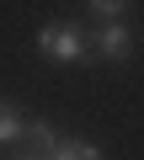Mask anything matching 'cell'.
I'll return each mask as SVG.
<instances>
[{
    "label": "cell",
    "mask_w": 144,
    "mask_h": 160,
    "mask_svg": "<svg viewBox=\"0 0 144 160\" xmlns=\"http://www.w3.org/2000/svg\"><path fill=\"white\" fill-rule=\"evenodd\" d=\"M37 53L43 59H59V64H75V59H86V38L69 27V22H48L37 32Z\"/></svg>",
    "instance_id": "6da1fadb"
},
{
    "label": "cell",
    "mask_w": 144,
    "mask_h": 160,
    "mask_svg": "<svg viewBox=\"0 0 144 160\" xmlns=\"http://www.w3.org/2000/svg\"><path fill=\"white\" fill-rule=\"evenodd\" d=\"M91 48H96L102 59H128V53H133V32H128L123 22H107V27L96 32V43H91Z\"/></svg>",
    "instance_id": "7a4b0ae2"
},
{
    "label": "cell",
    "mask_w": 144,
    "mask_h": 160,
    "mask_svg": "<svg viewBox=\"0 0 144 160\" xmlns=\"http://www.w3.org/2000/svg\"><path fill=\"white\" fill-rule=\"evenodd\" d=\"M16 139H27V123H22V112L0 96V149H11Z\"/></svg>",
    "instance_id": "3957f363"
},
{
    "label": "cell",
    "mask_w": 144,
    "mask_h": 160,
    "mask_svg": "<svg viewBox=\"0 0 144 160\" xmlns=\"http://www.w3.org/2000/svg\"><path fill=\"white\" fill-rule=\"evenodd\" d=\"M48 160H102V149L86 144V139H59V149H53Z\"/></svg>",
    "instance_id": "277c9868"
},
{
    "label": "cell",
    "mask_w": 144,
    "mask_h": 160,
    "mask_svg": "<svg viewBox=\"0 0 144 160\" xmlns=\"http://www.w3.org/2000/svg\"><path fill=\"white\" fill-rule=\"evenodd\" d=\"M27 144H32V149H37V155L48 160V155L59 149V133H53L48 123H27Z\"/></svg>",
    "instance_id": "5b68a950"
},
{
    "label": "cell",
    "mask_w": 144,
    "mask_h": 160,
    "mask_svg": "<svg viewBox=\"0 0 144 160\" xmlns=\"http://www.w3.org/2000/svg\"><path fill=\"white\" fill-rule=\"evenodd\" d=\"M86 11L107 27V22H117V16H128V0H86Z\"/></svg>",
    "instance_id": "8992f818"
},
{
    "label": "cell",
    "mask_w": 144,
    "mask_h": 160,
    "mask_svg": "<svg viewBox=\"0 0 144 160\" xmlns=\"http://www.w3.org/2000/svg\"><path fill=\"white\" fill-rule=\"evenodd\" d=\"M16 160H43V155H37V149H32V155H16Z\"/></svg>",
    "instance_id": "52a82bcc"
}]
</instances>
